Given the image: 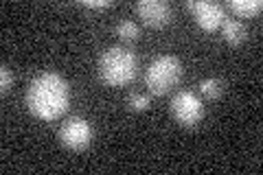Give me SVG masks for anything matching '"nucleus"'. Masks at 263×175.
Instances as JSON below:
<instances>
[{
	"instance_id": "1",
	"label": "nucleus",
	"mask_w": 263,
	"mask_h": 175,
	"mask_svg": "<svg viewBox=\"0 0 263 175\" xmlns=\"http://www.w3.org/2000/svg\"><path fill=\"white\" fill-rule=\"evenodd\" d=\"M27 107L40 121H57L70 105V88L62 74L42 72L31 81L27 90Z\"/></svg>"
},
{
	"instance_id": "2",
	"label": "nucleus",
	"mask_w": 263,
	"mask_h": 175,
	"mask_svg": "<svg viewBox=\"0 0 263 175\" xmlns=\"http://www.w3.org/2000/svg\"><path fill=\"white\" fill-rule=\"evenodd\" d=\"M138 60L125 46L108 48L99 60V77L110 88H125L136 79Z\"/></svg>"
},
{
	"instance_id": "3",
	"label": "nucleus",
	"mask_w": 263,
	"mask_h": 175,
	"mask_svg": "<svg viewBox=\"0 0 263 175\" xmlns=\"http://www.w3.org/2000/svg\"><path fill=\"white\" fill-rule=\"evenodd\" d=\"M182 79V62L174 55L156 57L145 72V86L154 96H164Z\"/></svg>"
},
{
	"instance_id": "4",
	"label": "nucleus",
	"mask_w": 263,
	"mask_h": 175,
	"mask_svg": "<svg viewBox=\"0 0 263 175\" xmlns=\"http://www.w3.org/2000/svg\"><path fill=\"white\" fill-rule=\"evenodd\" d=\"M204 114H206L204 112V103L193 92L182 90V92H178L171 99V116L182 127H195L197 123H202Z\"/></svg>"
},
{
	"instance_id": "5",
	"label": "nucleus",
	"mask_w": 263,
	"mask_h": 175,
	"mask_svg": "<svg viewBox=\"0 0 263 175\" xmlns=\"http://www.w3.org/2000/svg\"><path fill=\"white\" fill-rule=\"evenodd\" d=\"M60 143L70 149V151H84V149L90 145V140H92V127H90V123L86 119H81V116H70V119H66L60 127Z\"/></svg>"
},
{
	"instance_id": "6",
	"label": "nucleus",
	"mask_w": 263,
	"mask_h": 175,
	"mask_svg": "<svg viewBox=\"0 0 263 175\" xmlns=\"http://www.w3.org/2000/svg\"><path fill=\"white\" fill-rule=\"evenodd\" d=\"M186 7L193 11V18H195V24L200 27L202 31L206 33H215L219 31L221 22H224V9H221V5L217 3H209V0H202V3H193V0H189Z\"/></svg>"
},
{
	"instance_id": "7",
	"label": "nucleus",
	"mask_w": 263,
	"mask_h": 175,
	"mask_svg": "<svg viewBox=\"0 0 263 175\" xmlns=\"http://www.w3.org/2000/svg\"><path fill=\"white\" fill-rule=\"evenodd\" d=\"M136 13L143 20V24H147L152 29L167 27L174 20L171 7L167 3H160V0H141V3H136Z\"/></svg>"
},
{
	"instance_id": "8",
	"label": "nucleus",
	"mask_w": 263,
	"mask_h": 175,
	"mask_svg": "<svg viewBox=\"0 0 263 175\" xmlns=\"http://www.w3.org/2000/svg\"><path fill=\"white\" fill-rule=\"evenodd\" d=\"M221 35H224V40L228 42V44L233 46H241L246 37H248V29H246V24L235 20V18H224V22H221Z\"/></svg>"
},
{
	"instance_id": "9",
	"label": "nucleus",
	"mask_w": 263,
	"mask_h": 175,
	"mask_svg": "<svg viewBox=\"0 0 263 175\" xmlns=\"http://www.w3.org/2000/svg\"><path fill=\"white\" fill-rule=\"evenodd\" d=\"M228 9L237 18H254V15H259L263 11V3L261 0H230Z\"/></svg>"
},
{
	"instance_id": "10",
	"label": "nucleus",
	"mask_w": 263,
	"mask_h": 175,
	"mask_svg": "<svg viewBox=\"0 0 263 175\" xmlns=\"http://www.w3.org/2000/svg\"><path fill=\"white\" fill-rule=\"evenodd\" d=\"M200 94L206 99V101H217V99L224 94V81L221 79H204V81H200Z\"/></svg>"
},
{
	"instance_id": "11",
	"label": "nucleus",
	"mask_w": 263,
	"mask_h": 175,
	"mask_svg": "<svg viewBox=\"0 0 263 175\" xmlns=\"http://www.w3.org/2000/svg\"><path fill=\"white\" fill-rule=\"evenodd\" d=\"M117 35L121 40H125V42H134V40H138V35H141V31H138L136 22L123 20V22H119V27H117Z\"/></svg>"
},
{
	"instance_id": "12",
	"label": "nucleus",
	"mask_w": 263,
	"mask_h": 175,
	"mask_svg": "<svg viewBox=\"0 0 263 175\" xmlns=\"http://www.w3.org/2000/svg\"><path fill=\"white\" fill-rule=\"evenodd\" d=\"M127 105H129V110H134V112H145V110H149V105H152V101H149V96L147 94H132L129 99H127Z\"/></svg>"
},
{
	"instance_id": "13",
	"label": "nucleus",
	"mask_w": 263,
	"mask_h": 175,
	"mask_svg": "<svg viewBox=\"0 0 263 175\" xmlns=\"http://www.w3.org/2000/svg\"><path fill=\"white\" fill-rule=\"evenodd\" d=\"M13 86V77H11V70H9V66H3L0 68V92L5 94H9V90Z\"/></svg>"
},
{
	"instance_id": "14",
	"label": "nucleus",
	"mask_w": 263,
	"mask_h": 175,
	"mask_svg": "<svg viewBox=\"0 0 263 175\" xmlns=\"http://www.w3.org/2000/svg\"><path fill=\"white\" fill-rule=\"evenodd\" d=\"M81 5L88 7V9H108L112 3H110V0H84Z\"/></svg>"
}]
</instances>
